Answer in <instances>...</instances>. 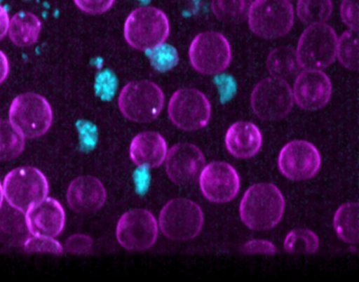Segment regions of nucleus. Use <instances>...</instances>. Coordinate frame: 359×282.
Returning a JSON list of instances; mask_svg holds the SVG:
<instances>
[{"label":"nucleus","mask_w":359,"mask_h":282,"mask_svg":"<svg viewBox=\"0 0 359 282\" xmlns=\"http://www.w3.org/2000/svg\"><path fill=\"white\" fill-rule=\"evenodd\" d=\"M337 34L325 22L310 25L298 40V63L304 69H323L335 61Z\"/></svg>","instance_id":"nucleus-4"},{"label":"nucleus","mask_w":359,"mask_h":282,"mask_svg":"<svg viewBox=\"0 0 359 282\" xmlns=\"http://www.w3.org/2000/svg\"><path fill=\"white\" fill-rule=\"evenodd\" d=\"M266 65L272 77L280 79L293 77L302 69L298 63L296 51L290 46H280L273 50L266 58Z\"/></svg>","instance_id":"nucleus-24"},{"label":"nucleus","mask_w":359,"mask_h":282,"mask_svg":"<svg viewBox=\"0 0 359 282\" xmlns=\"http://www.w3.org/2000/svg\"><path fill=\"white\" fill-rule=\"evenodd\" d=\"M283 248L290 254H314L319 248V238L311 229H293L285 237Z\"/></svg>","instance_id":"nucleus-29"},{"label":"nucleus","mask_w":359,"mask_h":282,"mask_svg":"<svg viewBox=\"0 0 359 282\" xmlns=\"http://www.w3.org/2000/svg\"><path fill=\"white\" fill-rule=\"evenodd\" d=\"M10 16L5 6L0 4V40L7 36L9 31Z\"/></svg>","instance_id":"nucleus-37"},{"label":"nucleus","mask_w":359,"mask_h":282,"mask_svg":"<svg viewBox=\"0 0 359 282\" xmlns=\"http://www.w3.org/2000/svg\"><path fill=\"white\" fill-rule=\"evenodd\" d=\"M147 52H148L151 65L158 72L170 71L175 67L180 61L177 51L170 44L163 43Z\"/></svg>","instance_id":"nucleus-30"},{"label":"nucleus","mask_w":359,"mask_h":282,"mask_svg":"<svg viewBox=\"0 0 359 282\" xmlns=\"http://www.w3.org/2000/svg\"><path fill=\"white\" fill-rule=\"evenodd\" d=\"M165 105L163 90L154 82L136 80L126 84L118 97L121 114L130 121L148 123L158 117Z\"/></svg>","instance_id":"nucleus-3"},{"label":"nucleus","mask_w":359,"mask_h":282,"mask_svg":"<svg viewBox=\"0 0 359 282\" xmlns=\"http://www.w3.org/2000/svg\"><path fill=\"white\" fill-rule=\"evenodd\" d=\"M107 191L100 179L81 176L72 180L67 191V201L74 212L93 214L106 203Z\"/></svg>","instance_id":"nucleus-17"},{"label":"nucleus","mask_w":359,"mask_h":282,"mask_svg":"<svg viewBox=\"0 0 359 282\" xmlns=\"http://www.w3.org/2000/svg\"><path fill=\"white\" fill-rule=\"evenodd\" d=\"M169 35V18L163 11L155 6L135 8L123 25V36L128 44L144 52L165 43Z\"/></svg>","instance_id":"nucleus-2"},{"label":"nucleus","mask_w":359,"mask_h":282,"mask_svg":"<svg viewBox=\"0 0 359 282\" xmlns=\"http://www.w3.org/2000/svg\"><path fill=\"white\" fill-rule=\"evenodd\" d=\"M158 237V224L152 213L144 208L128 210L119 218L116 238L123 248L142 252L154 246Z\"/></svg>","instance_id":"nucleus-12"},{"label":"nucleus","mask_w":359,"mask_h":282,"mask_svg":"<svg viewBox=\"0 0 359 282\" xmlns=\"http://www.w3.org/2000/svg\"><path fill=\"white\" fill-rule=\"evenodd\" d=\"M241 252L245 254L275 255L277 253L276 246L268 240L254 239L241 246Z\"/></svg>","instance_id":"nucleus-35"},{"label":"nucleus","mask_w":359,"mask_h":282,"mask_svg":"<svg viewBox=\"0 0 359 282\" xmlns=\"http://www.w3.org/2000/svg\"><path fill=\"white\" fill-rule=\"evenodd\" d=\"M27 222L32 235L57 237L66 224L64 206L54 198L47 197L26 213Z\"/></svg>","instance_id":"nucleus-18"},{"label":"nucleus","mask_w":359,"mask_h":282,"mask_svg":"<svg viewBox=\"0 0 359 282\" xmlns=\"http://www.w3.org/2000/svg\"><path fill=\"white\" fill-rule=\"evenodd\" d=\"M4 200H5V196H4V187L1 182H0V206L4 203Z\"/></svg>","instance_id":"nucleus-39"},{"label":"nucleus","mask_w":359,"mask_h":282,"mask_svg":"<svg viewBox=\"0 0 359 282\" xmlns=\"http://www.w3.org/2000/svg\"><path fill=\"white\" fill-rule=\"evenodd\" d=\"M333 12L332 0H298L296 13L306 25L325 22Z\"/></svg>","instance_id":"nucleus-27"},{"label":"nucleus","mask_w":359,"mask_h":282,"mask_svg":"<svg viewBox=\"0 0 359 282\" xmlns=\"http://www.w3.org/2000/svg\"><path fill=\"white\" fill-rule=\"evenodd\" d=\"M289 1H290V0H289Z\"/></svg>","instance_id":"nucleus-40"},{"label":"nucleus","mask_w":359,"mask_h":282,"mask_svg":"<svg viewBox=\"0 0 359 282\" xmlns=\"http://www.w3.org/2000/svg\"><path fill=\"white\" fill-rule=\"evenodd\" d=\"M250 29L264 39H278L294 25V8L289 0H254L248 14Z\"/></svg>","instance_id":"nucleus-7"},{"label":"nucleus","mask_w":359,"mask_h":282,"mask_svg":"<svg viewBox=\"0 0 359 282\" xmlns=\"http://www.w3.org/2000/svg\"><path fill=\"white\" fill-rule=\"evenodd\" d=\"M336 234L346 243H358L359 239V206L357 202L342 204L333 220Z\"/></svg>","instance_id":"nucleus-23"},{"label":"nucleus","mask_w":359,"mask_h":282,"mask_svg":"<svg viewBox=\"0 0 359 282\" xmlns=\"http://www.w3.org/2000/svg\"><path fill=\"white\" fill-rule=\"evenodd\" d=\"M115 0H74L75 6L86 14L100 15L108 12Z\"/></svg>","instance_id":"nucleus-34"},{"label":"nucleus","mask_w":359,"mask_h":282,"mask_svg":"<svg viewBox=\"0 0 359 282\" xmlns=\"http://www.w3.org/2000/svg\"><path fill=\"white\" fill-rule=\"evenodd\" d=\"M3 187L6 201L25 213L49 194L47 177L34 166H20L12 170L6 176Z\"/></svg>","instance_id":"nucleus-6"},{"label":"nucleus","mask_w":359,"mask_h":282,"mask_svg":"<svg viewBox=\"0 0 359 282\" xmlns=\"http://www.w3.org/2000/svg\"><path fill=\"white\" fill-rule=\"evenodd\" d=\"M320 164L318 149L309 141H291L279 153V170L290 180L304 181L313 178L320 168Z\"/></svg>","instance_id":"nucleus-13"},{"label":"nucleus","mask_w":359,"mask_h":282,"mask_svg":"<svg viewBox=\"0 0 359 282\" xmlns=\"http://www.w3.org/2000/svg\"><path fill=\"white\" fill-rule=\"evenodd\" d=\"M285 198L276 185L257 183L245 191L239 206V216L252 231H269L280 222Z\"/></svg>","instance_id":"nucleus-1"},{"label":"nucleus","mask_w":359,"mask_h":282,"mask_svg":"<svg viewBox=\"0 0 359 282\" xmlns=\"http://www.w3.org/2000/svg\"><path fill=\"white\" fill-rule=\"evenodd\" d=\"M93 239L85 234H74L68 238L65 243L64 250L71 254H87L92 250Z\"/></svg>","instance_id":"nucleus-33"},{"label":"nucleus","mask_w":359,"mask_h":282,"mask_svg":"<svg viewBox=\"0 0 359 282\" xmlns=\"http://www.w3.org/2000/svg\"><path fill=\"white\" fill-rule=\"evenodd\" d=\"M9 121L25 138H39L51 128L53 111L45 97L35 93H25L12 101Z\"/></svg>","instance_id":"nucleus-5"},{"label":"nucleus","mask_w":359,"mask_h":282,"mask_svg":"<svg viewBox=\"0 0 359 282\" xmlns=\"http://www.w3.org/2000/svg\"><path fill=\"white\" fill-rule=\"evenodd\" d=\"M293 90L285 79L270 77L256 84L251 95V107L264 121H278L293 109Z\"/></svg>","instance_id":"nucleus-10"},{"label":"nucleus","mask_w":359,"mask_h":282,"mask_svg":"<svg viewBox=\"0 0 359 282\" xmlns=\"http://www.w3.org/2000/svg\"><path fill=\"white\" fill-rule=\"evenodd\" d=\"M31 235L26 213L4 202L0 206V243L24 246Z\"/></svg>","instance_id":"nucleus-21"},{"label":"nucleus","mask_w":359,"mask_h":282,"mask_svg":"<svg viewBox=\"0 0 359 282\" xmlns=\"http://www.w3.org/2000/svg\"><path fill=\"white\" fill-rule=\"evenodd\" d=\"M358 2L359 0H342L340 4V17L342 22L350 29L358 31Z\"/></svg>","instance_id":"nucleus-32"},{"label":"nucleus","mask_w":359,"mask_h":282,"mask_svg":"<svg viewBox=\"0 0 359 282\" xmlns=\"http://www.w3.org/2000/svg\"><path fill=\"white\" fill-rule=\"evenodd\" d=\"M253 0H212L214 16L224 23H241L247 20Z\"/></svg>","instance_id":"nucleus-26"},{"label":"nucleus","mask_w":359,"mask_h":282,"mask_svg":"<svg viewBox=\"0 0 359 282\" xmlns=\"http://www.w3.org/2000/svg\"><path fill=\"white\" fill-rule=\"evenodd\" d=\"M205 216L196 202L187 198L170 200L159 215V227L165 237L174 241L194 239L203 227Z\"/></svg>","instance_id":"nucleus-8"},{"label":"nucleus","mask_w":359,"mask_h":282,"mask_svg":"<svg viewBox=\"0 0 359 282\" xmlns=\"http://www.w3.org/2000/svg\"><path fill=\"white\" fill-rule=\"evenodd\" d=\"M358 31L348 29L337 40L336 57L340 65L350 71H358Z\"/></svg>","instance_id":"nucleus-28"},{"label":"nucleus","mask_w":359,"mask_h":282,"mask_svg":"<svg viewBox=\"0 0 359 282\" xmlns=\"http://www.w3.org/2000/svg\"><path fill=\"white\" fill-rule=\"evenodd\" d=\"M41 29L43 23L39 16L33 13L22 11L16 13L10 19L8 35L16 46L27 48L39 41Z\"/></svg>","instance_id":"nucleus-22"},{"label":"nucleus","mask_w":359,"mask_h":282,"mask_svg":"<svg viewBox=\"0 0 359 282\" xmlns=\"http://www.w3.org/2000/svg\"><path fill=\"white\" fill-rule=\"evenodd\" d=\"M226 147L229 153L241 159L254 157L262 145L259 128L248 121L233 123L226 130Z\"/></svg>","instance_id":"nucleus-20"},{"label":"nucleus","mask_w":359,"mask_h":282,"mask_svg":"<svg viewBox=\"0 0 359 282\" xmlns=\"http://www.w3.org/2000/svg\"><path fill=\"white\" fill-rule=\"evenodd\" d=\"M97 88L102 97H112L116 88V79L111 73H106L102 75L100 79H98Z\"/></svg>","instance_id":"nucleus-36"},{"label":"nucleus","mask_w":359,"mask_h":282,"mask_svg":"<svg viewBox=\"0 0 359 282\" xmlns=\"http://www.w3.org/2000/svg\"><path fill=\"white\" fill-rule=\"evenodd\" d=\"M165 172L176 184L194 183L205 166L203 152L191 143H177L168 152Z\"/></svg>","instance_id":"nucleus-15"},{"label":"nucleus","mask_w":359,"mask_h":282,"mask_svg":"<svg viewBox=\"0 0 359 282\" xmlns=\"http://www.w3.org/2000/svg\"><path fill=\"white\" fill-rule=\"evenodd\" d=\"M189 59L195 71L203 75H217L230 65L232 50L226 36L219 32L197 34L189 48Z\"/></svg>","instance_id":"nucleus-9"},{"label":"nucleus","mask_w":359,"mask_h":282,"mask_svg":"<svg viewBox=\"0 0 359 282\" xmlns=\"http://www.w3.org/2000/svg\"><path fill=\"white\" fill-rule=\"evenodd\" d=\"M167 154V141L156 132L140 133L130 145V158L142 168L161 166L165 162Z\"/></svg>","instance_id":"nucleus-19"},{"label":"nucleus","mask_w":359,"mask_h":282,"mask_svg":"<svg viewBox=\"0 0 359 282\" xmlns=\"http://www.w3.org/2000/svg\"><path fill=\"white\" fill-rule=\"evenodd\" d=\"M10 73V62L7 55L0 50V84L4 83Z\"/></svg>","instance_id":"nucleus-38"},{"label":"nucleus","mask_w":359,"mask_h":282,"mask_svg":"<svg viewBox=\"0 0 359 282\" xmlns=\"http://www.w3.org/2000/svg\"><path fill=\"white\" fill-rule=\"evenodd\" d=\"M26 138L10 121H0V161L15 159L24 152Z\"/></svg>","instance_id":"nucleus-25"},{"label":"nucleus","mask_w":359,"mask_h":282,"mask_svg":"<svg viewBox=\"0 0 359 282\" xmlns=\"http://www.w3.org/2000/svg\"><path fill=\"white\" fill-rule=\"evenodd\" d=\"M332 82L321 69H304L298 73L293 88V98L306 111H317L329 102Z\"/></svg>","instance_id":"nucleus-16"},{"label":"nucleus","mask_w":359,"mask_h":282,"mask_svg":"<svg viewBox=\"0 0 359 282\" xmlns=\"http://www.w3.org/2000/svg\"><path fill=\"white\" fill-rule=\"evenodd\" d=\"M198 178L201 193L214 203H226L234 199L241 187L238 173L224 161H214L205 166Z\"/></svg>","instance_id":"nucleus-14"},{"label":"nucleus","mask_w":359,"mask_h":282,"mask_svg":"<svg viewBox=\"0 0 359 282\" xmlns=\"http://www.w3.org/2000/svg\"><path fill=\"white\" fill-rule=\"evenodd\" d=\"M24 248L28 253H46L57 256L64 253V246L60 242L49 236L31 235L24 244Z\"/></svg>","instance_id":"nucleus-31"},{"label":"nucleus","mask_w":359,"mask_h":282,"mask_svg":"<svg viewBox=\"0 0 359 282\" xmlns=\"http://www.w3.org/2000/svg\"><path fill=\"white\" fill-rule=\"evenodd\" d=\"M168 113L174 126L187 132H194L209 123L211 105L201 90L180 88L172 95Z\"/></svg>","instance_id":"nucleus-11"}]
</instances>
